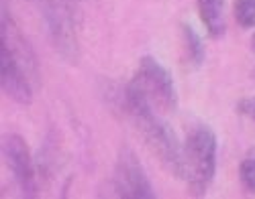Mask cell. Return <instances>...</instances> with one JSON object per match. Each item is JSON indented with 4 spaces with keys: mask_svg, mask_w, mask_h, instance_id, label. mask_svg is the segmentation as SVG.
<instances>
[{
    "mask_svg": "<svg viewBox=\"0 0 255 199\" xmlns=\"http://www.w3.org/2000/svg\"><path fill=\"white\" fill-rule=\"evenodd\" d=\"M41 16L45 20L47 35L55 51L68 63H76L80 57L78 31H76V0H37Z\"/></svg>",
    "mask_w": 255,
    "mask_h": 199,
    "instance_id": "277c9868",
    "label": "cell"
},
{
    "mask_svg": "<svg viewBox=\"0 0 255 199\" xmlns=\"http://www.w3.org/2000/svg\"><path fill=\"white\" fill-rule=\"evenodd\" d=\"M129 85L161 116L178 110V90L172 73L155 57L145 55L139 59Z\"/></svg>",
    "mask_w": 255,
    "mask_h": 199,
    "instance_id": "3957f363",
    "label": "cell"
},
{
    "mask_svg": "<svg viewBox=\"0 0 255 199\" xmlns=\"http://www.w3.org/2000/svg\"><path fill=\"white\" fill-rule=\"evenodd\" d=\"M113 191L123 199H153L155 191L147 177L143 165L131 148H121L115 171H113Z\"/></svg>",
    "mask_w": 255,
    "mask_h": 199,
    "instance_id": "5b68a950",
    "label": "cell"
},
{
    "mask_svg": "<svg viewBox=\"0 0 255 199\" xmlns=\"http://www.w3.org/2000/svg\"><path fill=\"white\" fill-rule=\"evenodd\" d=\"M0 85L4 96L12 102L20 106H29L33 102V79L4 45L0 47Z\"/></svg>",
    "mask_w": 255,
    "mask_h": 199,
    "instance_id": "52a82bcc",
    "label": "cell"
},
{
    "mask_svg": "<svg viewBox=\"0 0 255 199\" xmlns=\"http://www.w3.org/2000/svg\"><path fill=\"white\" fill-rule=\"evenodd\" d=\"M119 106L123 110V114L131 120V124L139 132V136L143 138L147 148L155 154L159 163L169 173L182 179V165H184L182 146L184 144L178 142V136L161 118V114L155 112L129 83L119 94Z\"/></svg>",
    "mask_w": 255,
    "mask_h": 199,
    "instance_id": "6da1fadb",
    "label": "cell"
},
{
    "mask_svg": "<svg viewBox=\"0 0 255 199\" xmlns=\"http://www.w3.org/2000/svg\"><path fill=\"white\" fill-rule=\"evenodd\" d=\"M235 20L243 29L255 27V0H235Z\"/></svg>",
    "mask_w": 255,
    "mask_h": 199,
    "instance_id": "30bf717a",
    "label": "cell"
},
{
    "mask_svg": "<svg viewBox=\"0 0 255 199\" xmlns=\"http://www.w3.org/2000/svg\"><path fill=\"white\" fill-rule=\"evenodd\" d=\"M237 112L245 114L247 118H251V120L255 122V96H253V98H245V100H241L239 106H237Z\"/></svg>",
    "mask_w": 255,
    "mask_h": 199,
    "instance_id": "7c38bea8",
    "label": "cell"
},
{
    "mask_svg": "<svg viewBox=\"0 0 255 199\" xmlns=\"http://www.w3.org/2000/svg\"><path fill=\"white\" fill-rule=\"evenodd\" d=\"M198 14L212 39H221L225 35V0H198Z\"/></svg>",
    "mask_w": 255,
    "mask_h": 199,
    "instance_id": "ba28073f",
    "label": "cell"
},
{
    "mask_svg": "<svg viewBox=\"0 0 255 199\" xmlns=\"http://www.w3.org/2000/svg\"><path fill=\"white\" fill-rule=\"evenodd\" d=\"M2 154L23 197H37V173L25 138L18 134H6L2 140Z\"/></svg>",
    "mask_w": 255,
    "mask_h": 199,
    "instance_id": "8992f818",
    "label": "cell"
},
{
    "mask_svg": "<svg viewBox=\"0 0 255 199\" xmlns=\"http://www.w3.org/2000/svg\"><path fill=\"white\" fill-rule=\"evenodd\" d=\"M239 179H241L243 187H245L249 193H255V148L241 161Z\"/></svg>",
    "mask_w": 255,
    "mask_h": 199,
    "instance_id": "8fae6325",
    "label": "cell"
},
{
    "mask_svg": "<svg viewBox=\"0 0 255 199\" xmlns=\"http://www.w3.org/2000/svg\"><path fill=\"white\" fill-rule=\"evenodd\" d=\"M251 49H253V53H255V33H253V37H251Z\"/></svg>",
    "mask_w": 255,
    "mask_h": 199,
    "instance_id": "4fadbf2b",
    "label": "cell"
},
{
    "mask_svg": "<svg viewBox=\"0 0 255 199\" xmlns=\"http://www.w3.org/2000/svg\"><path fill=\"white\" fill-rule=\"evenodd\" d=\"M182 47H184V61L188 63V67L198 69L204 63L206 51H204V45L198 33L190 25H182Z\"/></svg>",
    "mask_w": 255,
    "mask_h": 199,
    "instance_id": "9c48e42d",
    "label": "cell"
},
{
    "mask_svg": "<svg viewBox=\"0 0 255 199\" xmlns=\"http://www.w3.org/2000/svg\"><path fill=\"white\" fill-rule=\"evenodd\" d=\"M217 134L206 124H196L188 132L182 146V179L188 183V189L194 197L206 195L208 185L217 173Z\"/></svg>",
    "mask_w": 255,
    "mask_h": 199,
    "instance_id": "7a4b0ae2",
    "label": "cell"
}]
</instances>
